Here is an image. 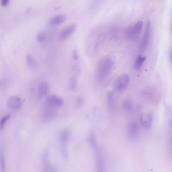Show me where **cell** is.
<instances>
[{
    "label": "cell",
    "instance_id": "1",
    "mask_svg": "<svg viewBox=\"0 0 172 172\" xmlns=\"http://www.w3.org/2000/svg\"><path fill=\"white\" fill-rule=\"evenodd\" d=\"M114 60L110 56L103 57L99 60L97 67L98 80L103 81L110 75L114 66Z\"/></svg>",
    "mask_w": 172,
    "mask_h": 172
},
{
    "label": "cell",
    "instance_id": "2",
    "mask_svg": "<svg viewBox=\"0 0 172 172\" xmlns=\"http://www.w3.org/2000/svg\"><path fill=\"white\" fill-rule=\"evenodd\" d=\"M143 23L139 21L133 25L128 27L125 29V35L128 39L132 41H135L138 39L140 33L142 31Z\"/></svg>",
    "mask_w": 172,
    "mask_h": 172
},
{
    "label": "cell",
    "instance_id": "3",
    "mask_svg": "<svg viewBox=\"0 0 172 172\" xmlns=\"http://www.w3.org/2000/svg\"><path fill=\"white\" fill-rule=\"evenodd\" d=\"M130 81V77L127 74L119 76L114 82V89L117 92H122L127 88Z\"/></svg>",
    "mask_w": 172,
    "mask_h": 172
},
{
    "label": "cell",
    "instance_id": "4",
    "mask_svg": "<svg viewBox=\"0 0 172 172\" xmlns=\"http://www.w3.org/2000/svg\"><path fill=\"white\" fill-rule=\"evenodd\" d=\"M144 99L149 101L156 102L159 99L160 95L157 89L152 86H149L144 88L142 92Z\"/></svg>",
    "mask_w": 172,
    "mask_h": 172
},
{
    "label": "cell",
    "instance_id": "5",
    "mask_svg": "<svg viewBox=\"0 0 172 172\" xmlns=\"http://www.w3.org/2000/svg\"><path fill=\"white\" fill-rule=\"evenodd\" d=\"M70 138V132L67 129H64L61 132L60 141L63 155L65 157L68 156V146Z\"/></svg>",
    "mask_w": 172,
    "mask_h": 172
},
{
    "label": "cell",
    "instance_id": "6",
    "mask_svg": "<svg viewBox=\"0 0 172 172\" xmlns=\"http://www.w3.org/2000/svg\"><path fill=\"white\" fill-rule=\"evenodd\" d=\"M151 35V23L148 21L146 23L145 29L142 37L140 43V50L141 51H144L149 46Z\"/></svg>",
    "mask_w": 172,
    "mask_h": 172
},
{
    "label": "cell",
    "instance_id": "7",
    "mask_svg": "<svg viewBox=\"0 0 172 172\" xmlns=\"http://www.w3.org/2000/svg\"><path fill=\"white\" fill-rule=\"evenodd\" d=\"M139 127L137 123L135 122L130 123L127 128V137L129 139H135L139 135Z\"/></svg>",
    "mask_w": 172,
    "mask_h": 172
},
{
    "label": "cell",
    "instance_id": "8",
    "mask_svg": "<svg viewBox=\"0 0 172 172\" xmlns=\"http://www.w3.org/2000/svg\"><path fill=\"white\" fill-rule=\"evenodd\" d=\"M140 120L142 126L145 128L149 129L153 124V115L151 113H143L140 115Z\"/></svg>",
    "mask_w": 172,
    "mask_h": 172
},
{
    "label": "cell",
    "instance_id": "9",
    "mask_svg": "<svg viewBox=\"0 0 172 172\" xmlns=\"http://www.w3.org/2000/svg\"><path fill=\"white\" fill-rule=\"evenodd\" d=\"M77 26L75 24H71L63 29L60 32L59 37L61 40H64L72 35L76 29Z\"/></svg>",
    "mask_w": 172,
    "mask_h": 172
},
{
    "label": "cell",
    "instance_id": "10",
    "mask_svg": "<svg viewBox=\"0 0 172 172\" xmlns=\"http://www.w3.org/2000/svg\"><path fill=\"white\" fill-rule=\"evenodd\" d=\"M57 114L56 108L47 105L42 112V117L45 120H49L55 118Z\"/></svg>",
    "mask_w": 172,
    "mask_h": 172
},
{
    "label": "cell",
    "instance_id": "11",
    "mask_svg": "<svg viewBox=\"0 0 172 172\" xmlns=\"http://www.w3.org/2000/svg\"><path fill=\"white\" fill-rule=\"evenodd\" d=\"M63 105V100L56 95H52L47 99V105L54 108H59Z\"/></svg>",
    "mask_w": 172,
    "mask_h": 172
},
{
    "label": "cell",
    "instance_id": "12",
    "mask_svg": "<svg viewBox=\"0 0 172 172\" xmlns=\"http://www.w3.org/2000/svg\"><path fill=\"white\" fill-rule=\"evenodd\" d=\"M21 105V99L17 96H12L10 97L7 101L8 107L13 109H19Z\"/></svg>",
    "mask_w": 172,
    "mask_h": 172
},
{
    "label": "cell",
    "instance_id": "13",
    "mask_svg": "<svg viewBox=\"0 0 172 172\" xmlns=\"http://www.w3.org/2000/svg\"><path fill=\"white\" fill-rule=\"evenodd\" d=\"M43 172H57L56 169L49 161V156L47 153H45L43 157Z\"/></svg>",
    "mask_w": 172,
    "mask_h": 172
},
{
    "label": "cell",
    "instance_id": "14",
    "mask_svg": "<svg viewBox=\"0 0 172 172\" xmlns=\"http://www.w3.org/2000/svg\"><path fill=\"white\" fill-rule=\"evenodd\" d=\"M49 90V86L47 82H43L39 85V97L43 98L47 95Z\"/></svg>",
    "mask_w": 172,
    "mask_h": 172
},
{
    "label": "cell",
    "instance_id": "15",
    "mask_svg": "<svg viewBox=\"0 0 172 172\" xmlns=\"http://www.w3.org/2000/svg\"><path fill=\"white\" fill-rule=\"evenodd\" d=\"M66 20V17L64 15H58L55 16L50 20V23L53 25H59L64 23Z\"/></svg>",
    "mask_w": 172,
    "mask_h": 172
},
{
    "label": "cell",
    "instance_id": "16",
    "mask_svg": "<svg viewBox=\"0 0 172 172\" xmlns=\"http://www.w3.org/2000/svg\"><path fill=\"white\" fill-rule=\"evenodd\" d=\"M145 59H146L145 56H142V55H138L137 58L136 59L134 64V67L135 69L137 70H140L145 62Z\"/></svg>",
    "mask_w": 172,
    "mask_h": 172
},
{
    "label": "cell",
    "instance_id": "17",
    "mask_svg": "<svg viewBox=\"0 0 172 172\" xmlns=\"http://www.w3.org/2000/svg\"><path fill=\"white\" fill-rule=\"evenodd\" d=\"M133 102L131 99L126 98L123 100L122 102V108L123 110L127 112H130L133 109Z\"/></svg>",
    "mask_w": 172,
    "mask_h": 172
},
{
    "label": "cell",
    "instance_id": "18",
    "mask_svg": "<svg viewBox=\"0 0 172 172\" xmlns=\"http://www.w3.org/2000/svg\"><path fill=\"white\" fill-rule=\"evenodd\" d=\"M107 99L108 108H109L110 110H112L114 108L115 103V96L113 91H110L108 93L107 96Z\"/></svg>",
    "mask_w": 172,
    "mask_h": 172
},
{
    "label": "cell",
    "instance_id": "19",
    "mask_svg": "<svg viewBox=\"0 0 172 172\" xmlns=\"http://www.w3.org/2000/svg\"><path fill=\"white\" fill-rule=\"evenodd\" d=\"M26 61H27V63L28 64V66L30 67L31 68L34 69L37 67V63L35 62L34 58L30 55V54H28L27 55Z\"/></svg>",
    "mask_w": 172,
    "mask_h": 172
},
{
    "label": "cell",
    "instance_id": "20",
    "mask_svg": "<svg viewBox=\"0 0 172 172\" xmlns=\"http://www.w3.org/2000/svg\"><path fill=\"white\" fill-rule=\"evenodd\" d=\"M77 78L78 77L75 76H72L70 79V82H69L70 88L72 91L75 90L76 88L77 85Z\"/></svg>",
    "mask_w": 172,
    "mask_h": 172
},
{
    "label": "cell",
    "instance_id": "21",
    "mask_svg": "<svg viewBox=\"0 0 172 172\" xmlns=\"http://www.w3.org/2000/svg\"><path fill=\"white\" fill-rule=\"evenodd\" d=\"M45 37H46V35L44 31H41L40 32H39L37 35V39L39 42L41 43H42L45 41Z\"/></svg>",
    "mask_w": 172,
    "mask_h": 172
},
{
    "label": "cell",
    "instance_id": "22",
    "mask_svg": "<svg viewBox=\"0 0 172 172\" xmlns=\"http://www.w3.org/2000/svg\"><path fill=\"white\" fill-rule=\"evenodd\" d=\"M11 117V115H8L4 117L0 121V128L2 129L4 127L5 124Z\"/></svg>",
    "mask_w": 172,
    "mask_h": 172
},
{
    "label": "cell",
    "instance_id": "23",
    "mask_svg": "<svg viewBox=\"0 0 172 172\" xmlns=\"http://www.w3.org/2000/svg\"><path fill=\"white\" fill-rule=\"evenodd\" d=\"M0 159H1V165H2V168L3 171H4L5 168V157L4 155V153L2 152V151H0Z\"/></svg>",
    "mask_w": 172,
    "mask_h": 172
},
{
    "label": "cell",
    "instance_id": "24",
    "mask_svg": "<svg viewBox=\"0 0 172 172\" xmlns=\"http://www.w3.org/2000/svg\"><path fill=\"white\" fill-rule=\"evenodd\" d=\"M9 1L8 0H3L1 1V5L3 6H6L8 4Z\"/></svg>",
    "mask_w": 172,
    "mask_h": 172
},
{
    "label": "cell",
    "instance_id": "25",
    "mask_svg": "<svg viewBox=\"0 0 172 172\" xmlns=\"http://www.w3.org/2000/svg\"><path fill=\"white\" fill-rule=\"evenodd\" d=\"M83 99L81 98V97H80V98H78L77 99V105H82V103H83Z\"/></svg>",
    "mask_w": 172,
    "mask_h": 172
},
{
    "label": "cell",
    "instance_id": "26",
    "mask_svg": "<svg viewBox=\"0 0 172 172\" xmlns=\"http://www.w3.org/2000/svg\"><path fill=\"white\" fill-rule=\"evenodd\" d=\"M73 57H74V58L75 59H77L78 58V54L77 52L76 51H74V52H73Z\"/></svg>",
    "mask_w": 172,
    "mask_h": 172
}]
</instances>
